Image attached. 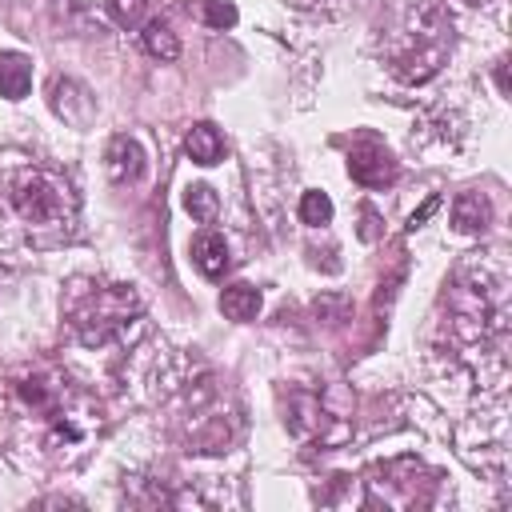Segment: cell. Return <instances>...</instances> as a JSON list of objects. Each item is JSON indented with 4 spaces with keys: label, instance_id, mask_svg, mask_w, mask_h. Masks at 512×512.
<instances>
[{
    "label": "cell",
    "instance_id": "6da1fadb",
    "mask_svg": "<svg viewBox=\"0 0 512 512\" xmlns=\"http://www.w3.org/2000/svg\"><path fill=\"white\" fill-rule=\"evenodd\" d=\"M452 52V16L440 0H392L380 16V56L400 84L432 80Z\"/></svg>",
    "mask_w": 512,
    "mask_h": 512
},
{
    "label": "cell",
    "instance_id": "7a4b0ae2",
    "mask_svg": "<svg viewBox=\"0 0 512 512\" xmlns=\"http://www.w3.org/2000/svg\"><path fill=\"white\" fill-rule=\"evenodd\" d=\"M448 328L468 352H492L504 360V336H508V280L492 264H468L460 268L452 292H448Z\"/></svg>",
    "mask_w": 512,
    "mask_h": 512
},
{
    "label": "cell",
    "instance_id": "3957f363",
    "mask_svg": "<svg viewBox=\"0 0 512 512\" xmlns=\"http://www.w3.org/2000/svg\"><path fill=\"white\" fill-rule=\"evenodd\" d=\"M64 316L72 336L84 348H104L116 340L136 316H140V296L128 284H84L76 280L64 296Z\"/></svg>",
    "mask_w": 512,
    "mask_h": 512
},
{
    "label": "cell",
    "instance_id": "277c9868",
    "mask_svg": "<svg viewBox=\"0 0 512 512\" xmlns=\"http://www.w3.org/2000/svg\"><path fill=\"white\" fill-rule=\"evenodd\" d=\"M172 420H176V432L188 444V452H224L240 432V412H236L232 396L212 376H204L196 384L188 380Z\"/></svg>",
    "mask_w": 512,
    "mask_h": 512
},
{
    "label": "cell",
    "instance_id": "5b68a950",
    "mask_svg": "<svg viewBox=\"0 0 512 512\" xmlns=\"http://www.w3.org/2000/svg\"><path fill=\"white\" fill-rule=\"evenodd\" d=\"M4 184H8V200H12V208H16L20 220L32 224V228H56V224H68L72 212H76L72 184H68L60 172H52V168L28 164V168L12 172Z\"/></svg>",
    "mask_w": 512,
    "mask_h": 512
},
{
    "label": "cell",
    "instance_id": "8992f818",
    "mask_svg": "<svg viewBox=\"0 0 512 512\" xmlns=\"http://www.w3.org/2000/svg\"><path fill=\"white\" fill-rule=\"evenodd\" d=\"M368 496L364 504H384V508H424L432 504L436 472H428L420 460L400 456L392 464H380L368 472Z\"/></svg>",
    "mask_w": 512,
    "mask_h": 512
},
{
    "label": "cell",
    "instance_id": "52a82bcc",
    "mask_svg": "<svg viewBox=\"0 0 512 512\" xmlns=\"http://www.w3.org/2000/svg\"><path fill=\"white\" fill-rule=\"evenodd\" d=\"M288 428L296 440H320V444H336L348 436V416L332 408V400L316 388H292L288 392Z\"/></svg>",
    "mask_w": 512,
    "mask_h": 512
},
{
    "label": "cell",
    "instance_id": "ba28073f",
    "mask_svg": "<svg viewBox=\"0 0 512 512\" xmlns=\"http://www.w3.org/2000/svg\"><path fill=\"white\" fill-rule=\"evenodd\" d=\"M348 176L356 184H364V188H388L396 180V160H392V152L380 140L364 136L348 152Z\"/></svg>",
    "mask_w": 512,
    "mask_h": 512
},
{
    "label": "cell",
    "instance_id": "9c48e42d",
    "mask_svg": "<svg viewBox=\"0 0 512 512\" xmlns=\"http://www.w3.org/2000/svg\"><path fill=\"white\" fill-rule=\"evenodd\" d=\"M104 168L116 184H136L144 176V148L132 140V136H112L108 152H104Z\"/></svg>",
    "mask_w": 512,
    "mask_h": 512
},
{
    "label": "cell",
    "instance_id": "30bf717a",
    "mask_svg": "<svg viewBox=\"0 0 512 512\" xmlns=\"http://www.w3.org/2000/svg\"><path fill=\"white\" fill-rule=\"evenodd\" d=\"M52 108H56V116H64L68 124H76V128H84L88 120H92V96H88V88L80 84V80H52Z\"/></svg>",
    "mask_w": 512,
    "mask_h": 512
},
{
    "label": "cell",
    "instance_id": "8fae6325",
    "mask_svg": "<svg viewBox=\"0 0 512 512\" xmlns=\"http://www.w3.org/2000/svg\"><path fill=\"white\" fill-rule=\"evenodd\" d=\"M492 224V204L484 192H460L452 200V228L464 232V236H476Z\"/></svg>",
    "mask_w": 512,
    "mask_h": 512
},
{
    "label": "cell",
    "instance_id": "7c38bea8",
    "mask_svg": "<svg viewBox=\"0 0 512 512\" xmlns=\"http://www.w3.org/2000/svg\"><path fill=\"white\" fill-rule=\"evenodd\" d=\"M32 88V60L24 52H0V96L4 100H24Z\"/></svg>",
    "mask_w": 512,
    "mask_h": 512
},
{
    "label": "cell",
    "instance_id": "4fadbf2b",
    "mask_svg": "<svg viewBox=\"0 0 512 512\" xmlns=\"http://www.w3.org/2000/svg\"><path fill=\"white\" fill-rule=\"evenodd\" d=\"M192 264L208 276V280H220L224 272H228V244H224V236H216V232H200L196 240H192Z\"/></svg>",
    "mask_w": 512,
    "mask_h": 512
},
{
    "label": "cell",
    "instance_id": "5bb4252c",
    "mask_svg": "<svg viewBox=\"0 0 512 512\" xmlns=\"http://www.w3.org/2000/svg\"><path fill=\"white\" fill-rule=\"evenodd\" d=\"M184 152L196 160V164H216L224 156V136L212 128V124H192L188 136H184Z\"/></svg>",
    "mask_w": 512,
    "mask_h": 512
},
{
    "label": "cell",
    "instance_id": "9a60e30c",
    "mask_svg": "<svg viewBox=\"0 0 512 512\" xmlns=\"http://www.w3.org/2000/svg\"><path fill=\"white\" fill-rule=\"evenodd\" d=\"M220 312L228 316V320H256V312H260V288H252V284H228L224 292H220Z\"/></svg>",
    "mask_w": 512,
    "mask_h": 512
},
{
    "label": "cell",
    "instance_id": "2e32d148",
    "mask_svg": "<svg viewBox=\"0 0 512 512\" xmlns=\"http://www.w3.org/2000/svg\"><path fill=\"white\" fill-rule=\"evenodd\" d=\"M140 40H144V52L156 56V60H176L180 56V40L164 20H144Z\"/></svg>",
    "mask_w": 512,
    "mask_h": 512
},
{
    "label": "cell",
    "instance_id": "e0dca14e",
    "mask_svg": "<svg viewBox=\"0 0 512 512\" xmlns=\"http://www.w3.org/2000/svg\"><path fill=\"white\" fill-rule=\"evenodd\" d=\"M184 208L192 212V220L212 224V220H216V212H220V200H216V192H212L208 184H192V188L184 192Z\"/></svg>",
    "mask_w": 512,
    "mask_h": 512
},
{
    "label": "cell",
    "instance_id": "ac0fdd59",
    "mask_svg": "<svg viewBox=\"0 0 512 512\" xmlns=\"http://www.w3.org/2000/svg\"><path fill=\"white\" fill-rule=\"evenodd\" d=\"M108 16L120 28H144L148 20V0H108Z\"/></svg>",
    "mask_w": 512,
    "mask_h": 512
},
{
    "label": "cell",
    "instance_id": "d6986e66",
    "mask_svg": "<svg viewBox=\"0 0 512 512\" xmlns=\"http://www.w3.org/2000/svg\"><path fill=\"white\" fill-rule=\"evenodd\" d=\"M300 220H304L308 228H324V224L332 220V200H328L324 192H304V196H300Z\"/></svg>",
    "mask_w": 512,
    "mask_h": 512
},
{
    "label": "cell",
    "instance_id": "ffe728a7",
    "mask_svg": "<svg viewBox=\"0 0 512 512\" xmlns=\"http://www.w3.org/2000/svg\"><path fill=\"white\" fill-rule=\"evenodd\" d=\"M196 12L208 28H232L236 24V8L228 0H196Z\"/></svg>",
    "mask_w": 512,
    "mask_h": 512
},
{
    "label": "cell",
    "instance_id": "44dd1931",
    "mask_svg": "<svg viewBox=\"0 0 512 512\" xmlns=\"http://www.w3.org/2000/svg\"><path fill=\"white\" fill-rule=\"evenodd\" d=\"M436 208H440V200H436V196H432V200H428V204H424V208H420V212H412V220H408V228H420V224H424V220H428V216H432V212H436Z\"/></svg>",
    "mask_w": 512,
    "mask_h": 512
},
{
    "label": "cell",
    "instance_id": "7402d4cb",
    "mask_svg": "<svg viewBox=\"0 0 512 512\" xmlns=\"http://www.w3.org/2000/svg\"><path fill=\"white\" fill-rule=\"evenodd\" d=\"M464 4H492V0H464Z\"/></svg>",
    "mask_w": 512,
    "mask_h": 512
},
{
    "label": "cell",
    "instance_id": "603a6c76",
    "mask_svg": "<svg viewBox=\"0 0 512 512\" xmlns=\"http://www.w3.org/2000/svg\"><path fill=\"white\" fill-rule=\"evenodd\" d=\"M300 4H320V0H300Z\"/></svg>",
    "mask_w": 512,
    "mask_h": 512
}]
</instances>
